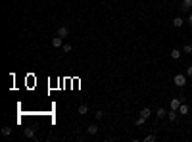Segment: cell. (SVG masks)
I'll return each instance as SVG.
<instances>
[{
    "instance_id": "6da1fadb",
    "label": "cell",
    "mask_w": 192,
    "mask_h": 142,
    "mask_svg": "<svg viewBox=\"0 0 192 142\" xmlns=\"http://www.w3.org/2000/svg\"><path fill=\"white\" fill-rule=\"evenodd\" d=\"M173 83L177 84V86H181V88H183V86L186 84V77L183 75V73H177V75L173 77Z\"/></svg>"
},
{
    "instance_id": "7a4b0ae2",
    "label": "cell",
    "mask_w": 192,
    "mask_h": 142,
    "mask_svg": "<svg viewBox=\"0 0 192 142\" xmlns=\"http://www.w3.org/2000/svg\"><path fill=\"white\" fill-rule=\"evenodd\" d=\"M52 46H54V48H62V46H64V39H62L60 35H56V37L52 39Z\"/></svg>"
},
{
    "instance_id": "3957f363",
    "label": "cell",
    "mask_w": 192,
    "mask_h": 142,
    "mask_svg": "<svg viewBox=\"0 0 192 142\" xmlns=\"http://www.w3.org/2000/svg\"><path fill=\"white\" fill-rule=\"evenodd\" d=\"M181 104H183V98H173L171 104H169V108H171V110H179Z\"/></svg>"
},
{
    "instance_id": "277c9868",
    "label": "cell",
    "mask_w": 192,
    "mask_h": 142,
    "mask_svg": "<svg viewBox=\"0 0 192 142\" xmlns=\"http://www.w3.org/2000/svg\"><path fill=\"white\" fill-rule=\"evenodd\" d=\"M87 133H89L90 136L98 135V125H96V123H92V125H89V127H87Z\"/></svg>"
},
{
    "instance_id": "5b68a950",
    "label": "cell",
    "mask_w": 192,
    "mask_h": 142,
    "mask_svg": "<svg viewBox=\"0 0 192 142\" xmlns=\"http://www.w3.org/2000/svg\"><path fill=\"white\" fill-rule=\"evenodd\" d=\"M190 8H192V0H183L181 10H183V12H190Z\"/></svg>"
},
{
    "instance_id": "8992f818",
    "label": "cell",
    "mask_w": 192,
    "mask_h": 142,
    "mask_svg": "<svg viewBox=\"0 0 192 142\" xmlns=\"http://www.w3.org/2000/svg\"><path fill=\"white\" fill-rule=\"evenodd\" d=\"M58 35H60L62 39H65V37H69V29H67V27H60V29H58Z\"/></svg>"
},
{
    "instance_id": "52a82bcc",
    "label": "cell",
    "mask_w": 192,
    "mask_h": 142,
    "mask_svg": "<svg viewBox=\"0 0 192 142\" xmlns=\"http://www.w3.org/2000/svg\"><path fill=\"white\" fill-rule=\"evenodd\" d=\"M171 23H173V27H177V29H179V27L185 25V19H183V17H175V19H173Z\"/></svg>"
},
{
    "instance_id": "ba28073f",
    "label": "cell",
    "mask_w": 192,
    "mask_h": 142,
    "mask_svg": "<svg viewBox=\"0 0 192 142\" xmlns=\"http://www.w3.org/2000/svg\"><path fill=\"white\" fill-rule=\"evenodd\" d=\"M177 111H179L181 115H188V111H190V110H188V106H186V104H181Z\"/></svg>"
},
{
    "instance_id": "9c48e42d",
    "label": "cell",
    "mask_w": 192,
    "mask_h": 142,
    "mask_svg": "<svg viewBox=\"0 0 192 142\" xmlns=\"http://www.w3.org/2000/svg\"><path fill=\"white\" fill-rule=\"evenodd\" d=\"M171 58L173 60H179L181 58V50H179V48H173V50H171Z\"/></svg>"
},
{
    "instance_id": "30bf717a",
    "label": "cell",
    "mask_w": 192,
    "mask_h": 142,
    "mask_svg": "<svg viewBox=\"0 0 192 142\" xmlns=\"http://www.w3.org/2000/svg\"><path fill=\"white\" fill-rule=\"evenodd\" d=\"M150 113H152V111H150V108H142V110H140V115L144 117V119H148V117H150Z\"/></svg>"
},
{
    "instance_id": "8fae6325",
    "label": "cell",
    "mask_w": 192,
    "mask_h": 142,
    "mask_svg": "<svg viewBox=\"0 0 192 142\" xmlns=\"http://www.w3.org/2000/svg\"><path fill=\"white\" fill-rule=\"evenodd\" d=\"M23 135H25L27 138H35V129H25L23 131Z\"/></svg>"
},
{
    "instance_id": "7c38bea8",
    "label": "cell",
    "mask_w": 192,
    "mask_h": 142,
    "mask_svg": "<svg viewBox=\"0 0 192 142\" xmlns=\"http://www.w3.org/2000/svg\"><path fill=\"white\" fill-rule=\"evenodd\" d=\"M177 113H179L177 110H171V111H169V113H167V117H169V121H175V119H177Z\"/></svg>"
},
{
    "instance_id": "4fadbf2b",
    "label": "cell",
    "mask_w": 192,
    "mask_h": 142,
    "mask_svg": "<svg viewBox=\"0 0 192 142\" xmlns=\"http://www.w3.org/2000/svg\"><path fill=\"white\" fill-rule=\"evenodd\" d=\"M144 121H146V119H144L142 115H138L136 119H134V125H136V127H140V125H144Z\"/></svg>"
},
{
    "instance_id": "5bb4252c",
    "label": "cell",
    "mask_w": 192,
    "mask_h": 142,
    "mask_svg": "<svg viewBox=\"0 0 192 142\" xmlns=\"http://www.w3.org/2000/svg\"><path fill=\"white\" fill-rule=\"evenodd\" d=\"M79 115H85V113H87V111H89V108H87V106H85V104H81V106H79Z\"/></svg>"
},
{
    "instance_id": "9a60e30c",
    "label": "cell",
    "mask_w": 192,
    "mask_h": 142,
    "mask_svg": "<svg viewBox=\"0 0 192 142\" xmlns=\"http://www.w3.org/2000/svg\"><path fill=\"white\" fill-rule=\"evenodd\" d=\"M156 117H158V119H163V117H165V110H163V108H160V110L156 111Z\"/></svg>"
},
{
    "instance_id": "2e32d148",
    "label": "cell",
    "mask_w": 192,
    "mask_h": 142,
    "mask_svg": "<svg viewBox=\"0 0 192 142\" xmlns=\"http://www.w3.org/2000/svg\"><path fill=\"white\" fill-rule=\"evenodd\" d=\"M183 52L185 54H192V44H185L183 46Z\"/></svg>"
},
{
    "instance_id": "e0dca14e",
    "label": "cell",
    "mask_w": 192,
    "mask_h": 142,
    "mask_svg": "<svg viewBox=\"0 0 192 142\" xmlns=\"http://www.w3.org/2000/svg\"><path fill=\"white\" fill-rule=\"evenodd\" d=\"M2 135H4V136H10V135H12V129H10V127H4V129H2Z\"/></svg>"
},
{
    "instance_id": "ac0fdd59",
    "label": "cell",
    "mask_w": 192,
    "mask_h": 142,
    "mask_svg": "<svg viewBox=\"0 0 192 142\" xmlns=\"http://www.w3.org/2000/svg\"><path fill=\"white\" fill-rule=\"evenodd\" d=\"M144 140H146V142H154V140H156V136H154V135H148V136H144Z\"/></svg>"
},
{
    "instance_id": "d6986e66",
    "label": "cell",
    "mask_w": 192,
    "mask_h": 142,
    "mask_svg": "<svg viewBox=\"0 0 192 142\" xmlns=\"http://www.w3.org/2000/svg\"><path fill=\"white\" fill-rule=\"evenodd\" d=\"M94 117H96V119H104V111H96Z\"/></svg>"
},
{
    "instance_id": "ffe728a7",
    "label": "cell",
    "mask_w": 192,
    "mask_h": 142,
    "mask_svg": "<svg viewBox=\"0 0 192 142\" xmlns=\"http://www.w3.org/2000/svg\"><path fill=\"white\" fill-rule=\"evenodd\" d=\"M62 48H64V52H69V50H71V44H64Z\"/></svg>"
},
{
    "instance_id": "44dd1931",
    "label": "cell",
    "mask_w": 192,
    "mask_h": 142,
    "mask_svg": "<svg viewBox=\"0 0 192 142\" xmlns=\"http://www.w3.org/2000/svg\"><path fill=\"white\" fill-rule=\"evenodd\" d=\"M186 75H188V77H192V65L188 67V69H186Z\"/></svg>"
},
{
    "instance_id": "7402d4cb",
    "label": "cell",
    "mask_w": 192,
    "mask_h": 142,
    "mask_svg": "<svg viewBox=\"0 0 192 142\" xmlns=\"http://www.w3.org/2000/svg\"><path fill=\"white\" fill-rule=\"evenodd\" d=\"M188 23H190V25H192V13H190V15H188Z\"/></svg>"
}]
</instances>
